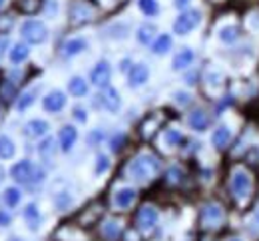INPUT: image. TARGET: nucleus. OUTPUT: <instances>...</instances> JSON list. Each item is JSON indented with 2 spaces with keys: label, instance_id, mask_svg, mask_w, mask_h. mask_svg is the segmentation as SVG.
Wrapping results in <instances>:
<instances>
[{
  "label": "nucleus",
  "instance_id": "nucleus-43",
  "mask_svg": "<svg viewBox=\"0 0 259 241\" xmlns=\"http://www.w3.org/2000/svg\"><path fill=\"white\" fill-rule=\"evenodd\" d=\"M2 179H4V170L0 168V183H2Z\"/></svg>",
  "mask_w": 259,
  "mask_h": 241
},
{
  "label": "nucleus",
  "instance_id": "nucleus-5",
  "mask_svg": "<svg viewBox=\"0 0 259 241\" xmlns=\"http://www.w3.org/2000/svg\"><path fill=\"white\" fill-rule=\"evenodd\" d=\"M199 20H201L199 10H186V12L176 20V24H174V32L180 36L188 34V32H192L195 26L199 24Z\"/></svg>",
  "mask_w": 259,
  "mask_h": 241
},
{
  "label": "nucleus",
  "instance_id": "nucleus-41",
  "mask_svg": "<svg viewBox=\"0 0 259 241\" xmlns=\"http://www.w3.org/2000/svg\"><path fill=\"white\" fill-rule=\"evenodd\" d=\"M120 141H124V136H120V138H116V139H114V146H112V148H114L116 152L120 150Z\"/></svg>",
  "mask_w": 259,
  "mask_h": 241
},
{
  "label": "nucleus",
  "instance_id": "nucleus-37",
  "mask_svg": "<svg viewBox=\"0 0 259 241\" xmlns=\"http://www.w3.org/2000/svg\"><path fill=\"white\" fill-rule=\"evenodd\" d=\"M74 116H76V120H80V122H86V112H84L82 108H76V110H74Z\"/></svg>",
  "mask_w": 259,
  "mask_h": 241
},
{
  "label": "nucleus",
  "instance_id": "nucleus-13",
  "mask_svg": "<svg viewBox=\"0 0 259 241\" xmlns=\"http://www.w3.org/2000/svg\"><path fill=\"white\" fill-rule=\"evenodd\" d=\"M148 76H150L148 66L136 64V66L132 68V72H130V84H132V86H142V84L148 80Z\"/></svg>",
  "mask_w": 259,
  "mask_h": 241
},
{
  "label": "nucleus",
  "instance_id": "nucleus-30",
  "mask_svg": "<svg viewBox=\"0 0 259 241\" xmlns=\"http://www.w3.org/2000/svg\"><path fill=\"white\" fill-rule=\"evenodd\" d=\"M34 96H36V90H28V92H24V94L20 96V100H18V110H20V112H22V110H26V108L34 102Z\"/></svg>",
  "mask_w": 259,
  "mask_h": 241
},
{
  "label": "nucleus",
  "instance_id": "nucleus-24",
  "mask_svg": "<svg viewBox=\"0 0 259 241\" xmlns=\"http://www.w3.org/2000/svg\"><path fill=\"white\" fill-rule=\"evenodd\" d=\"M12 156H14V143H12V139L6 138V136H0V158L8 160Z\"/></svg>",
  "mask_w": 259,
  "mask_h": 241
},
{
  "label": "nucleus",
  "instance_id": "nucleus-14",
  "mask_svg": "<svg viewBox=\"0 0 259 241\" xmlns=\"http://www.w3.org/2000/svg\"><path fill=\"white\" fill-rule=\"evenodd\" d=\"M134 200H136V189H132V187H124V189H120L118 194H116V198H114V204L118 207H130L134 204Z\"/></svg>",
  "mask_w": 259,
  "mask_h": 241
},
{
  "label": "nucleus",
  "instance_id": "nucleus-20",
  "mask_svg": "<svg viewBox=\"0 0 259 241\" xmlns=\"http://www.w3.org/2000/svg\"><path fill=\"white\" fill-rule=\"evenodd\" d=\"M229 138H231L229 130H227L226 126H222V128H218V130L213 132V138H211V141H213V146H215V148H226L227 141H229Z\"/></svg>",
  "mask_w": 259,
  "mask_h": 241
},
{
  "label": "nucleus",
  "instance_id": "nucleus-7",
  "mask_svg": "<svg viewBox=\"0 0 259 241\" xmlns=\"http://www.w3.org/2000/svg\"><path fill=\"white\" fill-rule=\"evenodd\" d=\"M222 219H224V211H222L220 206L209 204V206L203 207V211H201V221H203V225L213 227V225H218Z\"/></svg>",
  "mask_w": 259,
  "mask_h": 241
},
{
  "label": "nucleus",
  "instance_id": "nucleus-35",
  "mask_svg": "<svg viewBox=\"0 0 259 241\" xmlns=\"http://www.w3.org/2000/svg\"><path fill=\"white\" fill-rule=\"evenodd\" d=\"M2 96H4V100H6V102H10V100H12V96H14V86H12L10 82H6V86L2 88Z\"/></svg>",
  "mask_w": 259,
  "mask_h": 241
},
{
  "label": "nucleus",
  "instance_id": "nucleus-32",
  "mask_svg": "<svg viewBox=\"0 0 259 241\" xmlns=\"http://www.w3.org/2000/svg\"><path fill=\"white\" fill-rule=\"evenodd\" d=\"M165 141H167L169 146H178V143L182 141V134L176 132V130H167V132H165Z\"/></svg>",
  "mask_w": 259,
  "mask_h": 241
},
{
  "label": "nucleus",
  "instance_id": "nucleus-11",
  "mask_svg": "<svg viewBox=\"0 0 259 241\" xmlns=\"http://www.w3.org/2000/svg\"><path fill=\"white\" fill-rule=\"evenodd\" d=\"M100 98H102L104 108L110 110V112H116V110L120 108V96H118V92H116L114 88H106V90L102 92Z\"/></svg>",
  "mask_w": 259,
  "mask_h": 241
},
{
  "label": "nucleus",
  "instance_id": "nucleus-10",
  "mask_svg": "<svg viewBox=\"0 0 259 241\" xmlns=\"http://www.w3.org/2000/svg\"><path fill=\"white\" fill-rule=\"evenodd\" d=\"M94 16V8L86 2H76L72 6V20L74 22H84V20H90Z\"/></svg>",
  "mask_w": 259,
  "mask_h": 241
},
{
  "label": "nucleus",
  "instance_id": "nucleus-21",
  "mask_svg": "<svg viewBox=\"0 0 259 241\" xmlns=\"http://www.w3.org/2000/svg\"><path fill=\"white\" fill-rule=\"evenodd\" d=\"M26 58H28V48H26L24 44H16V46L10 50V62L20 64V62H24Z\"/></svg>",
  "mask_w": 259,
  "mask_h": 241
},
{
  "label": "nucleus",
  "instance_id": "nucleus-23",
  "mask_svg": "<svg viewBox=\"0 0 259 241\" xmlns=\"http://www.w3.org/2000/svg\"><path fill=\"white\" fill-rule=\"evenodd\" d=\"M154 34H156V26L144 24V26H140V30H138V40H140L142 44H150Z\"/></svg>",
  "mask_w": 259,
  "mask_h": 241
},
{
  "label": "nucleus",
  "instance_id": "nucleus-22",
  "mask_svg": "<svg viewBox=\"0 0 259 241\" xmlns=\"http://www.w3.org/2000/svg\"><path fill=\"white\" fill-rule=\"evenodd\" d=\"M68 88H70V94H74V96H84L88 92V84L82 78H72Z\"/></svg>",
  "mask_w": 259,
  "mask_h": 241
},
{
  "label": "nucleus",
  "instance_id": "nucleus-17",
  "mask_svg": "<svg viewBox=\"0 0 259 241\" xmlns=\"http://www.w3.org/2000/svg\"><path fill=\"white\" fill-rule=\"evenodd\" d=\"M194 62V52L190 48H184L176 58H174V70H184L188 68Z\"/></svg>",
  "mask_w": 259,
  "mask_h": 241
},
{
  "label": "nucleus",
  "instance_id": "nucleus-6",
  "mask_svg": "<svg viewBox=\"0 0 259 241\" xmlns=\"http://www.w3.org/2000/svg\"><path fill=\"white\" fill-rule=\"evenodd\" d=\"M136 221H138V225H140L142 229H152V227L156 225V221H158V211H156L154 207L144 206L138 211Z\"/></svg>",
  "mask_w": 259,
  "mask_h": 241
},
{
  "label": "nucleus",
  "instance_id": "nucleus-44",
  "mask_svg": "<svg viewBox=\"0 0 259 241\" xmlns=\"http://www.w3.org/2000/svg\"><path fill=\"white\" fill-rule=\"evenodd\" d=\"M2 6H4V0H0V8H2Z\"/></svg>",
  "mask_w": 259,
  "mask_h": 241
},
{
  "label": "nucleus",
  "instance_id": "nucleus-31",
  "mask_svg": "<svg viewBox=\"0 0 259 241\" xmlns=\"http://www.w3.org/2000/svg\"><path fill=\"white\" fill-rule=\"evenodd\" d=\"M24 217H26V219L32 223L30 227H32V229H36V225H34V223L38 221V217H40V215H38V209H36V206H34V204H30V206L24 209Z\"/></svg>",
  "mask_w": 259,
  "mask_h": 241
},
{
  "label": "nucleus",
  "instance_id": "nucleus-19",
  "mask_svg": "<svg viewBox=\"0 0 259 241\" xmlns=\"http://www.w3.org/2000/svg\"><path fill=\"white\" fill-rule=\"evenodd\" d=\"M16 6H18V10L24 12V14H34V12L40 10L42 0H16Z\"/></svg>",
  "mask_w": 259,
  "mask_h": 241
},
{
  "label": "nucleus",
  "instance_id": "nucleus-34",
  "mask_svg": "<svg viewBox=\"0 0 259 241\" xmlns=\"http://www.w3.org/2000/svg\"><path fill=\"white\" fill-rule=\"evenodd\" d=\"M52 152H54V139H46V141L40 143V154L42 156H48Z\"/></svg>",
  "mask_w": 259,
  "mask_h": 241
},
{
  "label": "nucleus",
  "instance_id": "nucleus-42",
  "mask_svg": "<svg viewBox=\"0 0 259 241\" xmlns=\"http://www.w3.org/2000/svg\"><path fill=\"white\" fill-rule=\"evenodd\" d=\"M188 4V0H176V6L178 8H182V6H186Z\"/></svg>",
  "mask_w": 259,
  "mask_h": 241
},
{
  "label": "nucleus",
  "instance_id": "nucleus-27",
  "mask_svg": "<svg viewBox=\"0 0 259 241\" xmlns=\"http://www.w3.org/2000/svg\"><path fill=\"white\" fill-rule=\"evenodd\" d=\"M169 46H171V38L167 34H162L154 42V52H156V54H163V52L169 50Z\"/></svg>",
  "mask_w": 259,
  "mask_h": 241
},
{
  "label": "nucleus",
  "instance_id": "nucleus-15",
  "mask_svg": "<svg viewBox=\"0 0 259 241\" xmlns=\"http://www.w3.org/2000/svg\"><path fill=\"white\" fill-rule=\"evenodd\" d=\"M190 126L194 128L195 132H203V130H207V126H209V118H207V114L201 112V110H195L194 114L190 116Z\"/></svg>",
  "mask_w": 259,
  "mask_h": 241
},
{
  "label": "nucleus",
  "instance_id": "nucleus-12",
  "mask_svg": "<svg viewBox=\"0 0 259 241\" xmlns=\"http://www.w3.org/2000/svg\"><path fill=\"white\" fill-rule=\"evenodd\" d=\"M46 132H48V124L42 122V120H32V122H28V124L24 126V134H26L28 138H40V136H44Z\"/></svg>",
  "mask_w": 259,
  "mask_h": 241
},
{
  "label": "nucleus",
  "instance_id": "nucleus-16",
  "mask_svg": "<svg viewBox=\"0 0 259 241\" xmlns=\"http://www.w3.org/2000/svg\"><path fill=\"white\" fill-rule=\"evenodd\" d=\"M78 138V132L72 128V126H66L60 130V146H62V150L64 152H70V148L74 146V141Z\"/></svg>",
  "mask_w": 259,
  "mask_h": 241
},
{
  "label": "nucleus",
  "instance_id": "nucleus-2",
  "mask_svg": "<svg viewBox=\"0 0 259 241\" xmlns=\"http://www.w3.org/2000/svg\"><path fill=\"white\" fill-rule=\"evenodd\" d=\"M12 177L16 179V181H20V183H38V181H42L44 179V172L40 170V168H36L32 162H28V160H22V162H18L12 170Z\"/></svg>",
  "mask_w": 259,
  "mask_h": 241
},
{
  "label": "nucleus",
  "instance_id": "nucleus-29",
  "mask_svg": "<svg viewBox=\"0 0 259 241\" xmlns=\"http://www.w3.org/2000/svg\"><path fill=\"white\" fill-rule=\"evenodd\" d=\"M102 233H104V237H108V239H116V237H118V233H120V227H118V223H116V221H108V223L104 225Z\"/></svg>",
  "mask_w": 259,
  "mask_h": 241
},
{
  "label": "nucleus",
  "instance_id": "nucleus-39",
  "mask_svg": "<svg viewBox=\"0 0 259 241\" xmlns=\"http://www.w3.org/2000/svg\"><path fill=\"white\" fill-rule=\"evenodd\" d=\"M6 48H8V38H0V56H4Z\"/></svg>",
  "mask_w": 259,
  "mask_h": 241
},
{
  "label": "nucleus",
  "instance_id": "nucleus-25",
  "mask_svg": "<svg viewBox=\"0 0 259 241\" xmlns=\"http://www.w3.org/2000/svg\"><path fill=\"white\" fill-rule=\"evenodd\" d=\"M138 6H140V10H142L144 14H148V16H156L158 10H160L156 0H138Z\"/></svg>",
  "mask_w": 259,
  "mask_h": 241
},
{
  "label": "nucleus",
  "instance_id": "nucleus-18",
  "mask_svg": "<svg viewBox=\"0 0 259 241\" xmlns=\"http://www.w3.org/2000/svg\"><path fill=\"white\" fill-rule=\"evenodd\" d=\"M86 40L84 38H72L64 44V52L68 56H74V54H80L82 50H86Z\"/></svg>",
  "mask_w": 259,
  "mask_h": 241
},
{
  "label": "nucleus",
  "instance_id": "nucleus-40",
  "mask_svg": "<svg viewBox=\"0 0 259 241\" xmlns=\"http://www.w3.org/2000/svg\"><path fill=\"white\" fill-rule=\"evenodd\" d=\"M176 98H178L180 104H190V96H188V94H182V92H180V94H176Z\"/></svg>",
  "mask_w": 259,
  "mask_h": 241
},
{
  "label": "nucleus",
  "instance_id": "nucleus-4",
  "mask_svg": "<svg viewBox=\"0 0 259 241\" xmlns=\"http://www.w3.org/2000/svg\"><path fill=\"white\" fill-rule=\"evenodd\" d=\"M22 36H24V40L30 42V44H42V42L46 40V36H48V30H46V26H44L42 22H38V20H26V22L22 24Z\"/></svg>",
  "mask_w": 259,
  "mask_h": 241
},
{
  "label": "nucleus",
  "instance_id": "nucleus-38",
  "mask_svg": "<svg viewBox=\"0 0 259 241\" xmlns=\"http://www.w3.org/2000/svg\"><path fill=\"white\" fill-rule=\"evenodd\" d=\"M8 223H10V215L0 211V225H8Z\"/></svg>",
  "mask_w": 259,
  "mask_h": 241
},
{
  "label": "nucleus",
  "instance_id": "nucleus-28",
  "mask_svg": "<svg viewBox=\"0 0 259 241\" xmlns=\"http://www.w3.org/2000/svg\"><path fill=\"white\" fill-rule=\"evenodd\" d=\"M4 202H6L8 207H14L20 202V191H18L16 187H8V189L4 191Z\"/></svg>",
  "mask_w": 259,
  "mask_h": 241
},
{
  "label": "nucleus",
  "instance_id": "nucleus-36",
  "mask_svg": "<svg viewBox=\"0 0 259 241\" xmlns=\"http://www.w3.org/2000/svg\"><path fill=\"white\" fill-rule=\"evenodd\" d=\"M180 177H182V172H180L178 168H171V170L167 172V179H169V181H180Z\"/></svg>",
  "mask_w": 259,
  "mask_h": 241
},
{
  "label": "nucleus",
  "instance_id": "nucleus-46",
  "mask_svg": "<svg viewBox=\"0 0 259 241\" xmlns=\"http://www.w3.org/2000/svg\"><path fill=\"white\" fill-rule=\"evenodd\" d=\"M233 241H239V239H233Z\"/></svg>",
  "mask_w": 259,
  "mask_h": 241
},
{
  "label": "nucleus",
  "instance_id": "nucleus-8",
  "mask_svg": "<svg viewBox=\"0 0 259 241\" xmlns=\"http://www.w3.org/2000/svg\"><path fill=\"white\" fill-rule=\"evenodd\" d=\"M90 80H92L94 86H108V82H110V66H108V62H100L96 68L92 70Z\"/></svg>",
  "mask_w": 259,
  "mask_h": 241
},
{
  "label": "nucleus",
  "instance_id": "nucleus-1",
  "mask_svg": "<svg viewBox=\"0 0 259 241\" xmlns=\"http://www.w3.org/2000/svg\"><path fill=\"white\" fill-rule=\"evenodd\" d=\"M158 170H160V162H158V158H154V156H150V154L138 156L128 168L130 175H132L134 179H140V181H144V179L156 175Z\"/></svg>",
  "mask_w": 259,
  "mask_h": 241
},
{
  "label": "nucleus",
  "instance_id": "nucleus-3",
  "mask_svg": "<svg viewBox=\"0 0 259 241\" xmlns=\"http://www.w3.org/2000/svg\"><path fill=\"white\" fill-rule=\"evenodd\" d=\"M231 191L237 200H245L251 191V177L245 170H237L231 177Z\"/></svg>",
  "mask_w": 259,
  "mask_h": 241
},
{
  "label": "nucleus",
  "instance_id": "nucleus-26",
  "mask_svg": "<svg viewBox=\"0 0 259 241\" xmlns=\"http://www.w3.org/2000/svg\"><path fill=\"white\" fill-rule=\"evenodd\" d=\"M218 34H220V40H222V42L231 44V42L237 40V28H235V26H224V28H220Z\"/></svg>",
  "mask_w": 259,
  "mask_h": 241
},
{
  "label": "nucleus",
  "instance_id": "nucleus-9",
  "mask_svg": "<svg viewBox=\"0 0 259 241\" xmlns=\"http://www.w3.org/2000/svg\"><path fill=\"white\" fill-rule=\"evenodd\" d=\"M66 104V96L60 92V90H54L50 92L46 98H44V110L48 112H60Z\"/></svg>",
  "mask_w": 259,
  "mask_h": 241
},
{
  "label": "nucleus",
  "instance_id": "nucleus-45",
  "mask_svg": "<svg viewBox=\"0 0 259 241\" xmlns=\"http://www.w3.org/2000/svg\"><path fill=\"white\" fill-rule=\"evenodd\" d=\"M257 221H259V213H257Z\"/></svg>",
  "mask_w": 259,
  "mask_h": 241
},
{
  "label": "nucleus",
  "instance_id": "nucleus-33",
  "mask_svg": "<svg viewBox=\"0 0 259 241\" xmlns=\"http://www.w3.org/2000/svg\"><path fill=\"white\" fill-rule=\"evenodd\" d=\"M108 166H110V160H108V156H98V166H96V173L100 175L102 172H106L108 170Z\"/></svg>",
  "mask_w": 259,
  "mask_h": 241
}]
</instances>
